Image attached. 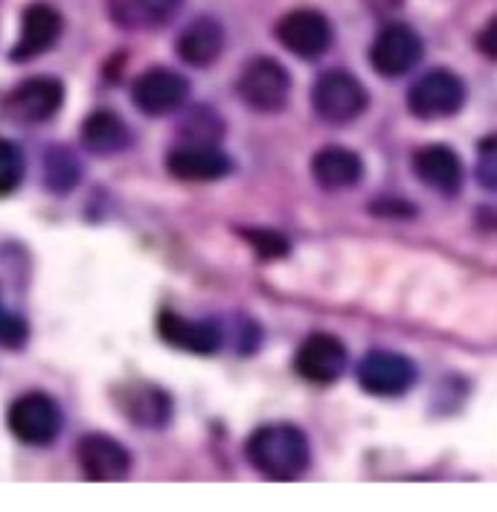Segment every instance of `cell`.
I'll list each match as a JSON object with an SVG mask.
<instances>
[{"label":"cell","instance_id":"44dd1931","mask_svg":"<svg viewBox=\"0 0 497 512\" xmlns=\"http://www.w3.org/2000/svg\"><path fill=\"white\" fill-rule=\"evenodd\" d=\"M79 134H82L85 149L94 155H102V158L120 155L131 146V131L125 126V120L108 108H99L94 114H88Z\"/></svg>","mask_w":497,"mask_h":512},{"label":"cell","instance_id":"603a6c76","mask_svg":"<svg viewBox=\"0 0 497 512\" xmlns=\"http://www.w3.org/2000/svg\"><path fill=\"white\" fill-rule=\"evenodd\" d=\"M181 134H184V143L216 146L218 137L224 134V126H221V117L213 114L210 108H195L192 114H187V120L181 123Z\"/></svg>","mask_w":497,"mask_h":512},{"label":"cell","instance_id":"9c48e42d","mask_svg":"<svg viewBox=\"0 0 497 512\" xmlns=\"http://www.w3.org/2000/svg\"><path fill=\"white\" fill-rule=\"evenodd\" d=\"M280 44L300 59H320L332 47V24L317 9H294L277 24Z\"/></svg>","mask_w":497,"mask_h":512},{"label":"cell","instance_id":"e0dca14e","mask_svg":"<svg viewBox=\"0 0 497 512\" xmlns=\"http://www.w3.org/2000/svg\"><path fill=\"white\" fill-rule=\"evenodd\" d=\"M157 332L169 347L192 355H213L221 347V332L210 320H189L175 312H163L157 318Z\"/></svg>","mask_w":497,"mask_h":512},{"label":"cell","instance_id":"7a4b0ae2","mask_svg":"<svg viewBox=\"0 0 497 512\" xmlns=\"http://www.w3.org/2000/svg\"><path fill=\"white\" fill-rule=\"evenodd\" d=\"M311 105H314V114L323 123L349 126L352 120H358L367 111L370 94H367L364 82L358 76H352L349 70H326L314 82Z\"/></svg>","mask_w":497,"mask_h":512},{"label":"cell","instance_id":"3957f363","mask_svg":"<svg viewBox=\"0 0 497 512\" xmlns=\"http://www.w3.org/2000/svg\"><path fill=\"white\" fill-rule=\"evenodd\" d=\"M463 105H466V82L445 67L422 73L407 91V108L419 120L454 117L463 111Z\"/></svg>","mask_w":497,"mask_h":512},{"label":"cell","instance_id":"5bb4252c","mask_svg":"<svg viewBox=\"0 0 497 512\" xmlns=\"http://www.w3.org/2000/svg\"><path fill=\"white\" fill-rule=\"evenodd\" d=\"M166 169L178 181L189 184H207L230 175L233 160L227 158L218 146H198V143H181L166 155Z\"/></svg>","mask_w":497,"mask_h":512},{"label":"cell","instance_id":"277c9868","mask_svg":"<svg viewBox=\"0 0 497 512\" xmlns=\"http://www.w3.org/2000/svg\"><path fill=\"white\" fill-rule=\"evenodd\" d=\"M236 94L248 108L259 111V114H277L288 105L291 76L277 59L259 56L242 67V73L236 79Z\"/></svg>","mask_w":497,"mask_h":512},{"label":"cell","instance_id":"2e32d148","mask_svg":"<svg viewBox=\"0 0 497 512\" xmlns=\"http://www.w3.org/2000/svg\"><path fill=\"white\" fill-rule=\"evenodd\" d=\"M413 172L425 187H431L439 195H457L463 187V160L454 149H448L442 143L416 149Z\"/></svg>","mask_w":497,"mask_h":512},{"label":"cell","instance_id":"d4e9b609","mask_svg":"<svg viewBox=\"0 0 497 512\" xmlns=\"http://www.w3.org/2000/svg\"><path fill=\"white\" fill-rule=\"evenodd\" d=\"M474 175L480 181V187L497 192V134H489L480 140L477 146V163H474Z\"/></svg>","mask_w":497,"mask_h":512},{"label":"cell","instance_id":"ac0fdd59","mask_svg":"<svg viewBox=\"0 0 497 512\" xmlns=\"http://www.w3.org/2000/svg\"><path fill=\"white\" fill-rule=\"evenodd\" d=\"M311 175H314L317 187H323V190H352L364 181V160L352 149L326 146L311 158Z\"/></svg>","mask_w":497,"mask_h":512},{"label":"cell","instance_id":"7402d4cb","mask_svg":"<svg viewBox=\"0 0 497 512\" xmlns=\"http://www.w3.org/2000/svg\"><path fill=\"white\" fill-rule=\"evenodd\" d=\"M79 160L70 149L56 146L44 155V181L53 192H70L79 184Z\"/></svg>","mask_w":497,"mask_h":512},{"label":"cell","instance_id":"30bf717a","mask_svg":"<svg viewBox=\"0 0 497 512\" xmlns=\"http://www.w3.org/2000/svg\"><path fill=\"white\" fill-rule=\"evenodd\" d=\"M120 414L140 428H166L172 419V399L163 387L149 382H128L114 390Z\"/></svg>","mask_w":497,"mask_h":512},{"label":"cell","instance_id":"5b68a950","mask_svg":"<svg viewBox=\"0 0 497 512\" xmlns=\"http://www.w3.org/2000/svg\"><path fill=\"white\" fill-rule=\"evenodd\" d=\"M6 422L15 440H21L24 446H50L62 434L64 416L53 396L35 390L9 405Z\"/></svg>","mask_w":497,"mask_h":512},{"label":"cell","instance_id":"4fadbf2b","mask_svg":"<svg viewBox=\"0 0 497 512\" xmlns=\"http://www.w3.org/2000/svg\"><path fill=\"white\" fill-rule=\"evenodd\" d=\"M64 18L59 9L47 6V3H32L24 9L21 18V38L12 47L9 59L12 62H30L35 56L47 53L50 47H56V41L62 38Z\"/></svg>","mask_w":497,"mask_h":512},{"label":"cell","instance_id":"6da1fadb","mask_svg":"<svg viewBox=\"0 0 497 512\" xmlns=\"http://www.w3.org/2000/svg\"><path fill=\"white\" fill-rule=\"evenodd\" d=\"M245 454L250 466L271 480L300 478L311 463L309 437L288 422L256 428L248 437Z\"/></svg>","mask_w":497,"mask_h":512},{"label":"cell","instance_id":"d6986e66","mask_svg":"<svg viewBox=\"0 0 497 512\" xmlns=\"http://www.w3.org/2000/svg\"><path fill=\"white\" fill-rule=\"evenodd\" d=\"M175 50L189 67H210L224 50V30L216 18H195L178 35Z\"/></svg>","mask_w":497,"mask_h":512},{"label":"cell","instance_id":"4316f807","mask_svg":"<svg viewBox=\"0 0 497 512\" xmlns=\"http://www.w3.org/2000/svg\"><path fill=\"white\" fill-rule=\"evenodd\" d=\"M27 341V323L18 318H0V344L6 347H21Z\"/></svg>","mask_w":497,"mask_h":512},{"label":"cell","instance_id":"52a82bcc","mask_svg":"<svg viewBox=\"0 0 497 512\" xmlns=\"http://www.w3.org/2000/svg\"><path fill=\"white\" fill-rule=\"evenodd\" d=\"M131 96H134V105L146 117H166V114H175L178 108H184L189 96V82L178 70L149 67L146 73L137 76Z\"/></svg>","mask_w":497,"mask_h":512},{"label":"cell","instance_id":"ffe728a7","mask_svg":"<svg viewBox=\"0 0 497 512\" xmlns=\"http://www.w3.org/2000/svg\"><path fill=\"white\" fill-rule=\"evenodd\" d=\"M181 6L184 0H111L108 12L123 30H157L166 27Z\"/></svg>","mask_w":497,"mask_h":512},{"label":"cell","instance_id":"8992f818","mask_svg":"<svg viewBox=\"0 0 497 512\" xmlns=\"http://www.w3.org/2000/svg\"><path fill=\"white\" fill-rule=\"evenodd\" d=\"M358 384L370 396H381V399L404 396L416 384V367L399 352L373 350L358 364Z\"/></svg>","mask_w":497,"mask_h":512},{"label":"cell","instance_id":"9a60e30c","mask_svg":"<svg viewBox=\"0 0 497 512\" xmlns=\"http://www.w3.org/2000/svg\"><path fill=\"white\" fill-rule=\"evenodd\" d=\"M76 457H79L85 478L99 480V483L123 480L131 469L128 448L108 434H85L76 446Z\"/></svg>","mask_w":497,"mask_h":512},{"label":"cell","instance_id":"83f0119b","mask_svg":"<svg viewBox=\"0 0 497 512\" xmlns=\"http://www.w3.org/2000/svg\"><path fill=\"white\" fill-rule=\"evenodd\" d=\"M477 47H480L483 56H489V59H495L497 62V15L480 30V35H477Z\"/></svg>","mask_w":497,"mask_h":512},{"label":"cell","instance_id":"8fae6325","mask_svg":"<svg viewBox=\"0 0 497 512\" xmlns=\"http://www.w3.org/2000/svg\"><path fill=\"white\" fill-rule=\"evenodd\" d=\"M294 370L311 384H332L341 379L346 370V347L341 338L329 332H314L309 335L294 358Z\"/></svg>","mask_w":497,"mask_h":512},{"label":"cell","instance_id":"ba28073f","mask_svg":"<svg viewBox=\"0 0 497 512\" xmlns=\"http://www.w3.org/2000/svg\"><path fill=\"white\" fill-rule=\"evenodd\" d=\"M422 53H425V44L413 27L387 24L375 35L373 47H370V62L381 76L396 79V76L410 73L416 64L422 62Z\"/></svg>","mask_w":497,"mask_h":512},{"label":"cell","instance_id":"f1b7e54d","mask_svg":"<svg viewBox=\"0 0 497 512\" xmlns=\"http://www.w3.org/2000/svg\"><path fill=\"white\" fill-rule=\"evenodd\" d=\"M0 318H3V309H0Z\"/></svg>","mask_w":497,"mask_h":512},{"label":"cell","instance_id":"7c38bea8","mask_svg":"<svg viewBox=\"0 0 497 512\" xmlns=\"http://www.w3.org/2000/svg\"><path fill=\"white\" fill-rule=\"evenodd\" d=\"M64 85L50 76H35L6 96V114L18 123H44L59 114Z\"/></svg>","mask_w":497,"mask_h":512},{"label":"cell","instance_id":"484cf974","mask_svg":"<svg viewBox=\"0 0 497 512\" xmlns=\"http://www.w3.org/2000/svg\"><path fill=\"white\" fill-rule=\"evenodd\" d=\"M242 236L256 248V254L262 259H277V256H285L291 251V245L274 230H242Z\"/></svg>","mask_w":497,"mask_h":512},{"label":"cell","instance_id":"cb8c5ba5","mask_svg":"<svg viewBox=\"0 0 497 512\" xmlns=\"http://www.w3.org/2000/svg\"><path fill=\"white\" fill-rule=\"evenodd\" d=\"M24 181V155L15 143L0 137V195H12Z\"/></svg>","mask_w":497,"mask_h":512}]
</instances>
